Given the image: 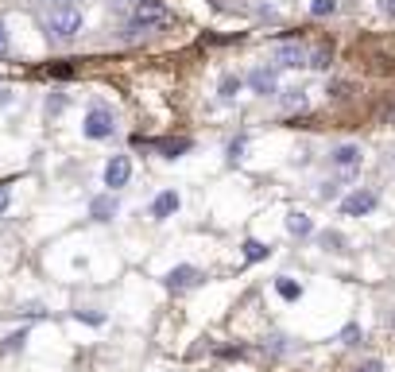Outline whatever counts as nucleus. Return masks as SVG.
Returning <instances> with one entry per match:
<instances>
[{"label":"nucleus","instance_id":"1","mask_svg":"<svg viewBox=\"0 0 395 372\" xmlns=\"http://www.w3.org/2000/svg\"><path fill=\"white\" fill-rule=\"evenodd\" d=\"M43 31H47V39H55V43L74 39L81 31V8L78 4H50V8L43 12Z\"/></svg>","mask_w":395,"mask_h":372},{"label":"nucleus","instance_id":"2","mask_svg":"<svg viewBox=\"0 0 395 372\" xmlns=\"http://www.w3.org/2000/svg\"><path fill=\"white\" fill-rule=\"evenodd\" d=\"M171 24V8L163 0H136L128 12V35H148Z\"/></svg>","mask_w":395,"mask_h":372},{"label":"nucleus","instance_id":"3","mask_svg":"<svg viewBox=\"0 0 395 372\" xmlns=\"http://www.w3.org/2000/svg\"><path fill=\"white\" fill-rule=\"evenodd\" d=\"M81 132H86L89 140H109L113 132H117V120H113V113L105 105H89L86 120H81Z\"/></svg>","mask_w":395,"mask_h":372},{"label":"nucleus","instance_id":"4","mask_svg":"<svg viewBox=\"0 0 395 372\" xmlns=\"http://www.w3.org/2000/svg\"><path fill=\"white\" fill-rule=\"evenodd\" d=\"M329 163H334L345 178H353L356 171H360V163H365V151H360L356 144H337L334 151H329Z\"/></svg>","mask_w":395,"mask_h":372},{"label":"nucleus","instance_id":"5","mask_svg":"<svg viewBox=\"0 0 395 372\" xmlns=\"http://www.w3.org/2000/svg\"><path fill=\"white\" fill-rule=\"evenodd\" d=\"M380 206V198H376V190H353V194H345L341 198V214L345 217H365V214H372V210Z\"/></svg>","mask_w":395,"mask_h":372},{"label":"nucleus","instance_id":"6","mask_svg":"<svg viewBox=\"0 0 395 372\" xmlns=\"http://www.w3.org/2000/svg\"><path fill=\"white\" fill-rule=\"evenodd\" d=\"M271 59H276V66H283V70H298V66L310 62V50L302 47V43H279V47L271 50Z\"/></svg>","mask_w":395,"mask_h":372},{"label":"nucleus","instance_id":"7","mask_svg":"<svg viewBox=\"0 0 395 372\" xmlns=\"http://www.w3.org/2000/svg\"><path fill=\"white\" fill-rule=\"evenodd\" d=\"M248 89H252L256 97H271V93H279L276 66H256L252 74H248Z\"/></svg>","mask_w":395,"mask_h":372},{"label":"nucleus","instance_id":"8","mask_svg":"<svg viewBox=\"0 0 395 372\" xmlns=\"http://www.w3.org/2000/svg\"><path fill=\"white\" fill-rule=\"evenodd\" d=\"M128 178H132V159L128 156H113L109 163H105V186H109V190L128 186Z\"/></svg>","mask_w":395,"mask_h":372},{"label":"nucleus","instance_id":"9","mask_svg":"<svg viewBox=\"0 0 395 372\" xmlns=\"http://www.w3.org/2000/svg\"><path fill=\"white\" fill-rule=\"evenodd\" d=\"M136 144H139V147H148V151H159L163 159H178V156H186L190 147H194L186 136H178V140H148V144L136 136Z\"/></svg>","mask_w":395,"mask_h":372},{"label":"nucleus","instance_id":"10","mask_svg":"<svg viewBox=\"0 0 395 372\" xmlns=\"http://www.w3.org/2000/svg\"><path fill=\"white\" fill-rule=\"evenodd\" d=\"M163 283H167L171 291H190V287L202 283V272H198L194 264H178V268H171V272H167Z\"/></svg>","mask_w":395,"mask_h":372},{"label":"nucleus","instance_id":"11","mask_svg":"<svg viewBox=\"0 0 395 372\" xmlns=\"http://www.w3.org/2000/svg\"><path fill=\"white\" fill-rule=\"evenodd\" d=\"M175 210H178V194H175V190H163V194H155V202H151V217H155V221H167Z\"/></svg>","mask_w":395,"mask_h":372},{"label":"nucleus","instance_id":"12","mask_svg":"<svg viewBox=\"0 0 395 372\" xmlns=\"http://www.w3.org/2000/svg\"><path fill=\"white\" fill-rule=\"evenodd\" d=\"M89 217H93V221H113V217H117V198L113 194L93 198V202H89Z\"/></svg>","mask_w":395,"mask_h":372},{"label":"nucleus","instance_id":"13","mask_svg":"<svg viewBox=\"0 0 395 372\" xmlns=\"http://www.w3.org/2000/svg\"><path fill=\"white\" fill-rule=\"evenodd\" d=\"M287 233L291 236H310L314 233V221H310L302 210H291V214H287Z\"/></svg>","mask_w":395,"mask_h":372},{"label":"nucleus","instance_id":"14","mask_svg":"<svg viewBox=\"0 0 395 372\" xmlns=\"http://www.w3.org/2000/svg\"><path fill=\"white\" fill-rule=\"evenodd\" d=\"M329 59H334V47H329V43H318V47L310 50V62H307V66H310V70H329Z\"/></svg>","mask_w":395,"mask_h":372},{"label":"nucleus","instance_id":"15","mask_svg":"<svg viewBox=\"0 0 395 372\" xmlns=\"http://www.w3.org/2000/svg\"><path fill=\"white\" fill-rule=\"evenodd\" d=\"M267 256H271V248H267L264 241H252V236L244 241V260L248 264H260V260H267Z\"/></svg>","mask_w":395,"mask_h":372},{"label":"nucleus","instance_id":"16","mask_svg":"<svg viewBox=\"0 0 395 372\" xmlns=\"http://www.w3.org/2000/svg\"><path fill=\"white\" fill-rule=\"evenodd\" d=\"M276 291L283 295L287 303H295V299H302V287H298L295 279H287V275H279V279H276Z\"/></svg>","mask_w":395,"mask_h":372},{"label":"nucleus","instance_id":"17","mask_svg":"<svg viewBox=\"0 0 395 372\" xmlns=\"http://www.w3.org/2000/svg\"><path fill=\"white\" fill-rule=\"evenodd\" d=\"M283 109H287V113L307 109V93H302V89H283Z\"/></svg>","mask_w":395,"mask_h":372},{"label":"nucleus","instance_id":"18","mask_svg":"<svg viewBox=\"0 0 395 372\" xmlns=\"http://www.w3.org/2000/svg\"><path fill=\"white\" fill-rule=\"evenodd\" d=\"M218 93H221L225 101H233V97L240 93V78H237V74H225V78H221V86H218Z\"/></svg>","mask_w":395,"mask_h":372},{"label":"nucleus","instance_id":"19","mask_svg":"<svg viewBox=\"0 0 395 372\" xmlns=\"http://www.w3.org/2000/svg\"><path fill=\"white\" fill-rule=\"evenodd\" d=\"M337 0H310V16H334Z\"/></svg>","mask_w":395,"mask_h":372},{"label":"nucleus","instance_id":"20","mask_svg":"<svg viewBox=\"0 0 395 372\" xmlns=\"http://www.w3.org/2000/svg\"><path fill=\"white\" fill-rule=\"evenodd\" d=\"M356 342H360V326L349 322L345 330H341V345H356Z\"/></svg>","mask_w":395,"mask_h":372},{"label":"nucleus","instance_id":"21","mask_svg":"<svg viewBox=\"0 0 395 372\" xmlns=\"http://www.w3.org/2000/svg\"><path fill=\"white\" fill-rule=\"evenodd\" d=\"M23 342H28V330H20V333H8V337H4V349H23Z\"/></svg>","mask_w":395,"mask_h":372},{"label":"nucleus","instance_id":"22","mask_svg":"<svg viewBox=\"0 0 395 372\" xmlns=\"http://www.w3.org/2000/svg\"><path fill=\"white\" fill-rule=\"evenodd\" d=\"M74 318H78V322H89V326L105 322V314H97V310H74Z\"/></svg>","mask_w":395,"mask_h":372},{"label":"nucleus","instance_id":"23","mask_svg":"<svg viewBox=\"0 0 395 372\" xmlns=\"http://www.w3.org/2000/svg\"><path fill=\"white\" fill-rule=\"evenodd\" d=\"M322 245H326L329 252H341V236H337V233H322Z\"/></svg>","mask_w":395,"mask_h":372},{"label":"nucleus","instance_id":"24","mask_svg":"<svg viewBox=\"0 0 395 372\" xmlns=\"http://www.w3.org/2000/svg\"><path fill=\"white\" fill-rule=\"evenodd\" d=\"M240 151H244V136H237V140H233V144H229V159L237 163V159H240Z\"/></svg>","mask_w":395,"mask_h":372},{"label":"nucleus","instance_id":"25","mask_svg":"<svg viewBox=\"0 0 395 372\" xmlns=\"http://www.w3.org/2000/svg\"><path fill=\"white\" fill-rule=\"evenodd\" d=\"M353 372H384V364H380V361H365V364H356Z\"/></svg>","mask_w":395,"mask_h":372},{"label":"nucleus","instance_id":"26","mask_svg":"<svg viewBox=\"0 0 395 372\" xmlns=\"http://www.w3.org/2000/svg\"><path fill=\"white\" fill-rule=\"evenodd\" d=\"M8 202H12V190L4 183H0V214H4V210H8Z\"/></svg>","mask_w":395,"mask_h":372},{"label":"nucleus","instance_id":"27","mask_svg":"<svg viewBox=\"0 0 395 372\" xmlns=\"http://www.w3.org/2000/svg\"><path fill=\"white\" fill-rule=\"evenodd\" d=\"M8 55V31H4V24H0V59Z\"/></svg>","mask_w":395,"mask_h":372},{"label":"nucleus","instance_id":"28","mask_svg":"<svg viewBox=\"0 0 395 372\" xmlns=\"http://www.w3.org/2000/svg\"><path fill=\"white\" fill-rule=\"evenodd\" d=\"M380 8H384L387 16H395V0H380Z\"/></svg>","mask_w":395,"mask_h":372},{"label":"nucleus","instance_id":"29","mask_svg":"<svg viewBox=\"0 0 395 372\" xmlns=\"http://www.w3.org/2000/svg\"><path fill=\"white\" fill-rule=\"evenodd\" d=\"M4 105H12V93H8V89H0V109H4Z\"/></svg>","mask_w":395,"mask_h":372},{"label":"nucleus","instance_id":"30","mask_svg":"<svg viewBox=\"0 0 395 372\" xmlns=\"http://www.w3.org/2000/svg\"><path fill=\"white\" fill-rule=\"evenodd\" d=\"M50 4H74V0H50Z\"/></svg>","mask_w":395,"mask_h":372}]
</instances>
